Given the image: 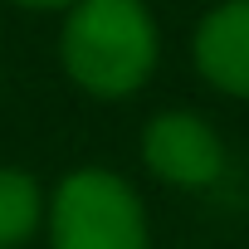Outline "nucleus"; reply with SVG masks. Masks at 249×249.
Returning <instances> with one entry per match:
<instances>
[{
  "label": "nucleus",
  "mask_w": 249,
  "mask_h": 249,
  "mask_svg": "<svg viewBox=\"0 0 249 249\" xmlns=\"http://www.w3.org/2000/svg\"><path fill=\"white\" fill-rule=\"evenodd\" d=\"M161 59L147 0H73L59 30V64L93 98H132Z\"/></svg>",
  "instance_id": "nucleus-1"
},
{
  "label": "nucleus",
  "mask_w": 249,
  "mask_h": 249,
  "mask_svg": "<svg viewBox=\"0 0 249 249\" xmlns=\"http://www.w3.org/2000/svg\"><path fill=\"white\" fill-rule=\"evenodd\" d=\"M44 225L49 249H152L137 186L107 166L69 171L44 196Z\"/></svg>",
  "instance_id": "nucleus-2"
},
{
  "label": "nucleus",
  "mask_w": 249,
  "mask_h": 249,
  "mask_svg": "<svg viewBox=\"0 0 249 249\" xmlns=\"http://www.w3.org/2000/svg\"><path fill=\"white\" fill-rule=\"evenodd\" d=\"M142 166L181 191H210L225 176V142L200 112L166 107L142 127Z\"/></svg>",
  "instance_id": "nucleus-3"
},
{
  "label": "nucleus",
  "mask_w": 249,
  "mask_h": 249,
  "mask_svg": "<svg viewBox=\"0 0 249 249\" xmlns=\"http://www.w3.org/2000/svg\"><path fill=\"white\" fill-rule=\"evenodd\" d=\"M191 54L210 88L249 103V0H220L196 25Z\"/></svg>",
  "instance_id": "nucleus-4"
},
{
  "label": "nucleus",
  "mask_w": 249,
  "mask_h": 249,
  "mask_svg": "<svg viewBox=\"0 0 249 249\" xmlns=\"http://www.w3.org/2000/svg\"><path fill=\"white\" fill-rule=\"evenodd\" d=\"M44 225V191L30 171L0 166V249H20Z\"/></svg>",
  "instance_id": "nucleus-5"
},
{
  "label": "nucleus",
  "mask_w": 249,
  "mask_h": 249,
  "mask_svg": "<svg viewBox=\"0 0 249 249\" xmlns=\"http://www.w3.org/2000/svg\"><path fill=\"white\" fill-rule=\"evenodd\" d=\"M15 5H25V10H69L73 0H15Z\"/></svg>",
  "instance_id": "nucleus-6"
}]
</instances>
